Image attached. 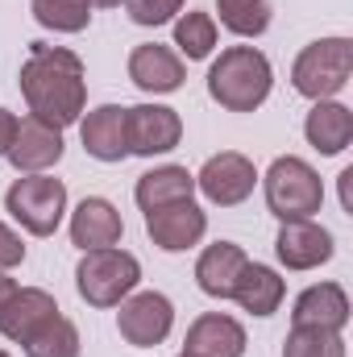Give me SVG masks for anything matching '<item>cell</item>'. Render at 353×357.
I'll return each mask as SVG.
<instances>
[{"instance_id":"cell-16","label":"cell","mask_w":353,"mask_h":357,"mask_svg":"<svg viewBox=\"0 0 353 357\" xmlns=\"http://www.w3.org/2000/svg\"><path fill=\"white\" fill-rule=\"evenodd\" d=\"M67 233H71V245L84 250V254H88V250H108V245H121L125 220H121V212H117L112 199H104V195H84V199L75 204V212H71Z\"/></svg>"},{"instance_id":"cell-23","label":"cell","mask_w":353,"mask_h":357,"mask_svg":"<svg viewBox=\"0 0 353 357\" xmlns=\"http://www.w3.org/2000/svg\"><path fill=\"white\" fill-rule=\"evenodd\" d=\"M216 17L212 13H179L175 17V54L187 63H200V59H212L216 50Z\"/></svg>"},{"instance_id":"cell-35","label":"cell","mask_w":353,"mask_h":357,"mask_svg":"<svg viewBox=\"0 0 353 357\" xmlns=\"http://www.w3.org/2000/svg\"><path fill=\"white\" fill-rule=\"evenodd\" d=\"M179 357H187V354H179Z\"/></svg>"},{"instance_id":"cell-17","label":"cell","mask_w":353,"mask_h":357,"mask_svg":"<svg viewBox=\"0 0 353 357\" xmlns=\"http://www.w3.org/2000/svg\"><path fill=\"white\" fill-rule=\"evenodd\" d=\"M80 142L88 150V158L112 167L129 158V142H125V104H96L80 116Z\"/></svg>"},{"instance_id":"cell-3","label":"cell","mask_w":353,"mask_h":357,"mask_svg":"<svg viewBox=\"0 0 353 357\" xmlns=\"http://www.w3.org/2000/svg\"><path fill=\"white\" fill-rule=\"evenodd\" d=\"M258 183H262L270 216H278V220H312L324 208V178L299 154L274 158L266 167V175H258Z\"/></svg>"},{"instance_id":"cell-22","label":"cell","mask_w":353,"mask_h":357,"mask_svg":"<svg viewBox=\"0 0 353 357\" xmlns=\"http://www.w3.org/2000/svg\"><path fill=\"white\" fill-rule=\"evenodd\" d=\"M133 199H137L142 212H158V208H171V204H183V199H195V175L179 162L154 167L133 183Z\"/></svg>"},{"instance_id":"cell-6","label":"cell","mask_w":353,"mask_h":357,"mask_svg":"<svg viewBox=\"0 0 353 357\" xmlns=\"http://www.w3.org/2000/svg\"><path fill=\"white\" fill-rule=\"evenodd\" d=\"M137 282H142V262L121 245L88 250L75 266V291L88 307H117L137 291Z\"/></svg>"},{"instance_id":"cell-25","label":"cell","mask_w":353,"mask_h":357,"mask_svg":"<svg viewBox=\"0 0 353 357\" xmlns=\"http://www.w3.org/2000/svg\"><path fill=\"white\" fill-rule=\"evenodd\" d=\"M29 13L50 33H84L91 25L88 0H29Z\"/></svg>"},{"instance_id":"cell-11","label":"cell","mask_w":353,"mask_h":357,"mask_svg":"<svg viewBox=\"0 0 353 357\" xmlns=\"http://www.w3.org/2000/svg\"><path fill=\"white\" fill-rule=\"evenodd\" d=\"M146 216V233L163 254H187L208 237V212L195 199H183L158 212H142Z\"/></svg>"},{"instance_id":"cell-1","label":"cell","mask_w":353,"mask_h":357,"mask_svg":"<svg viewBox=\"0 0 353 357\" xmlns=\"http://www.w3.org/2000/svg\"><path fill=\"white\" fill-rule=\"evenodd\" d=\"M17 84H21L29 116L46 121L54 129L80 125V116L88 112V67L67 46L33 42L29 59L21 63V79Z\"/></svg>"},{"instance_id":"cell-7","label":"cell","mask_w":353,"mask_h":357,"mask_svg":"<svg viewBox=\"0 0 353 357\" xmlns=\"http://www.w3.org/2000/svg\"><path fill=\"white\" fill-rule=\"evenodd\" d=\"M117 333L133 349H154L171 337L175 328V303L163 291H133L129 299L117 303Z\"/></svg>"},{"instance_id":"cell-28","label":"cell","mask_w":353,"mask_h":357,"mask_svg":"<svg viewBox=\"0 0 353 357\" xmlns=\"http://www.w3.org/2000/svg\"><path fill=\"white\" fill-rule=\"evenodd\" d=\"M187 0H129V21L142 25V29H158V25H171L179 13H183Z\"/></svg>"},{"instance_id":"cell-30","label":"cell","mask_w":353,"mask_h":357,"mask_svg":"<svg viewBox=\"0 0 353 357\" xmlns=\"http://www.w3.org/2000/svg\"><path fill=\"white\" fill-rule=\"evenodd\" d=\"M17 112H8V108H0V158L8 154V146H13V137H17Z\"/></svg>"},{"instance_id":"cell-18","label":"cell","mask_w":353,"mask_h":357,"mask_svg":"<svg viewBox=\"0 0 353 357\" xmlns=\"http://www.w3.org/2000/svg\"><path fill=\"white\" fill-rule=\"evenodd\" d=\"M246 262H250V254L237 241H212L195 258V287L208 299H233V287H237Z\"/></svg>"},{"instance_id":"cell-5","label":"cell","mask_w":353,"mask_h":357,"mask_svg":"<svg viewBox=\"0 0 353 357\" xmlns=\"http://www.w3.org/2000/svg\"><path fill=\"white\" fill-rule=\"evenodd\" d=\"M4 212L29 237H54L67 216V183L46 175H17L4 191Z\"/></svg>"},{"instance_id":"cell-33","label":"cell","mask_w":353,"mask_h":357,"mask_svg":"<svg viewBox=\"0 0 353 357\" xmlns=\"http://www.w3.org/2000/svg\"><path fill=\"white\" fill-rule=\"evenodd\" d=\"M91 8H121V4H129V0H88Z\"/></svg>"},{"instance_id":"cell-34","label":"cell","mask_w":353,"mask_h":357,"mask_svg":"<svg viewBox=\"0 0 353 357\" xmlns=\"http://www.w3.org/2000/svg\"><path fill=\"white\" fill-rule=\"evenodd\" d=\"M0 357H13V354H8V349H0Z\"/></svg>"},{"instance_id":"cell-4","label":"cell","mask_w":353,"mask_h":357,"mask_svg":"<svg viewBox=\"0 0 353 357\" xmlns=\"http://www.w3.org/2000/svg\"><path fill=\"white\" fill-rule=\"evenodd\" d=\"M353 75V42L350 38H316L291 63V88L303 100H337Z\"/></svg>"},{"instance_id":"cell-10","label":"cell","mask_w":353,"mask_h":357,"mask_svg":"<svg viewBox=\"0 0 353 357\" xmlns=\"http://www.w3.org/2000/svg\"><path fill=\"white\" fill-rule=\"evenodd\" d=\"M63 129H54V125H46V121H38V116H21L17 121V137H13V146H8V162H13V171L17 175H46V171H54L59 162H63Z\"/></svg>"},{"instance_id":"cell-31","label":"cell","mask_w":353,"mask_h":357,"mask_svg":"<svg viewBox=\"0 0 353 357\" xmlns=\"http://www.w3.org/2000/svg\"><path fill=\"white\" fill-rule=\"evenodd\" d=\"M337 183H341V212L353 216V167H345V171L337 175Z\"/></svg>"},{"instance_id":"cell-2","label":"cell","mask_w":353,"mask_h":357,"mask_svg":"<svg viewBox=\"0 0 353 357\" xmlns=\"http://www.w3.org/2000/svg\"><path fill=\"white\" fill-rule=\"evenodd\" d=\"M274 91V67L258 46H225L208 67V96L225 112H258Z\"/></svg>"},{"instance_id":"cell-27","label":"cell","mask_w":353,"mask_h":357,"mask_svg":"<svg viewBox=\"0 0 353 357\" xmlns=\"http://www.w3.org/2000/svg\"><path fill=\"white\" fill-rule=\"evenodd\" d=\"M283 357H345V333L291 328L287 341H283Z\"/></svg>"},{"instance_id":"cell-13","label":"cell","mask_w":353,"mask_h":357,"mask_svg":"<svg viewBox=\"0 0 353 357\" xmlns=\"http://www.w3.org/2000/svg\"><path fill=\"white\" fill-rule=\"evenodd\" d=\"M129 79L146 96H171L187 79V63L175 54V46L163 42H142L129 50Z\"/></svg>"},{"instance_id":"cell-12","label":"cell","mask_w":353,"mask_h":357,"mask_svg":"<svg viewBox=\"0 0 353 357\" xmlns=\"http://www.w3.org/2000/svg\"><path fill=\"white\" fill-rule=\"evenodd\" d=\"M337 241L320 220H283L278 237H274V258L287 270H316L333 262Z\"/></svg>"},{"instance_id":"cell-14","label":"cell","mask_w":353,"mask_h":357,"mask_svg":"<svg viewBox=\"0 0 353 357\" xmlns=\"http://www.w3.org/2000/svg\"><path fill=\"white\" fill-rule=\"evenodd\" d=\"M353 307L350 291L341 282H312L295 295L291 303V328H329V333H345Z\"/></svg>"},{"instance_id":"cell-21","label":"cell","mask_w":353,"mask_h":357,"mask_svg":"<svg viewBox=\"0 0 353 357\" xmlns=\"http://www.w3.org/2000/svg\"><path fill=\"white\" fill-rule=\"evenodd\" d=\"M283 299H287V278L274 266H266V262H246L237 287H233V303L241 312L266 320V316H274L283 307Z\"/></svg>"},{"instance_id":"cell-9","label":"cell","mask_w":353,"mask_h":357,"mask_svg":"<svg viewBox=\"0 0 353 357\" xmlns=\"http://www.w3.org/2000/svg\"><path fill=\"white\" fill-rule=\"evenodd\" d=\"M125 142L129 154L137 158H163L183 142V116L171 104H154V100L133 104L125 108Z\"/></svg>"},{"instance_id":"cell-24","label":"cell","mask_w":353,"mask_h":357,"mask_svg":"<svg viewBox=\"0 0 353 357\" xmlns=\"http://www.w3.org/2000/svg\"><path fill=\"white\" fill-rule=\"evenodd\" d=\"M216 13H220V25L237 38H262L274 21V8L270 0H216Z\"/></svg>"},{"instance_id":"cell-19","label":"cell","mask_w":353,"mask_h":357,"mask_svg":"<svg viewBox=\"0 0 353 357\" xmlns=\"http://www.w3.org/2000/svg\"><path fill=\"white\" fill-rule=\"evenodd\" d=\"M59 316V303L50 291L42 287H17V295L8 299V307L0 312V337H8L13 345H25L33 333H42L50 320Z\"/></svg>"},{"instance_id":"cell-20","label":"cell","mask_w":353,"mask_h":357,"mask_svg":"<svg viewBox=\"0 0 353 357\" xmlns=\"http://www.w3.org/2000/svg\"><path fill=\"white\" fill-rule=\"evenodd\" d=\"M303 137L320 158H337L345 154L353 142V112L341 100H316L312 112L303 116Z\"/></svg>"},{"instance_id":"cell-29","label":"cell","mask_w":353,"mask_h":357,"mask_svg":"<svg viewBox=\"0 0 353 357\" xmlns=\"http://www.w3.org/2000/svg\"><path fill=\"white\" fill-rule=\"evenodd\" d=\"M21 262H25V241H21V233L0 220V274H13Z\"/></svg>"},{"instance_id":"cell-32","label":"cell","mask_w":353,"mask_h":357,"mask_svg":"<svg viewBox=\"0 0 353 357\" xmlns=\"http://www.w3.org/2000/svg\"><path fill=\"white\" fill-rule=\"evenodd\" d=\"M17 287H21V282H17V278H13V274H0V312H4V307H8V299H13V295H17Z\"/></svg>"},{"instance_id":"cell-26","label":"cell","mask_w":353,"mask_h":357,"mask_svg":"<svg viewBox=\"0 0 353 357\" xmlns=\"http://www.w3.org/2000/svg\"><path fill=\"white\" fill-rule=\"evenodd\" d=\"M25 357H80L84 354V341H80V328H75V320H67L63 312L42 328V333H33L25 345Z\"/></svg>"},{"instance_id":"cell-15","label":"cell","mask_w":353,"mask_h":357,"mask_svg":"<svg viewBox=\"0 0 353 357\" xmlns=\"http://www.w3.org/2000/svg\"><path fill=\"white\" fill-rule=\"evenodd\" d=\"M246 324L229 312H204L187 324L183 354L187 357H246Z\"/></svg>"},{"instance_id":"cell-8","label":"cell","mask_w":353,"mask_h":357,"mask_svg":"<svg viewBox=\"0 0 353 357\" xmlns=\"http://www.w3.org/2000/svg\"><path fill=\"white\" fill-rule=\"evenodd\" d=\"M254 187H258V167H254V158L241 154V150H220V154H212V158L200 167V175H195V191H200L208 204H216V208H237V204H246V199L254 195Z\"/></svg>"}]
</instances>
